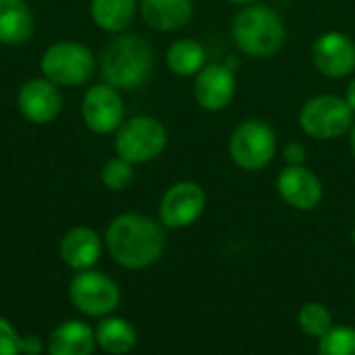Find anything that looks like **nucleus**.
Returning a JSON list of instances; mask_svg holds the SVG:
<instances>
[{
  "instance_id": "1",
  "label": "nucleus",
  "mask_w": 355,
  "mask_h": 355,
  "mask_svg": "<svg viewBox=\"0 0 355 355\" xmlns=\"http://www.w3.org/2000/svg\"><path fill=\"white\" fill-rule=\"evenodd\" d=\"M104 248L108 256L127 270H144L154 266L166 248V229L139 212L116 214L104 231Z\"/></svg>"
},
{
  "instance_id": "2",
  "label": "nucleus",
  "mask_w": 355,
  "mask_h": 355,
  "mask_svg": "<svg viewBox=\"0 0 355 355\" xmlns=\"http://www.w3.org/2000/svg\"><path fill=\"white\" fill-rule=\"evenodd\" d=\"M156 54L152 44L133 33L114 35L100 56V75L104 83L123 89H137L148 83L154 73Z\"/></svg>"
},
{
  "instance_id": "3",
  "label": "nucleus",
  "mask_w": 355,
  "mask_h": 355,
  "mask_svg": "<svg viewBox=\"0 0 355 355\" xmlns=\"http://www.w3.org/2000/svg\"><path fill=\"white\" fill-rule=\"evenodd\" d=\"M231 35L241 54L250 58H270L287 42V25L277 8L254 2L241 6L231 23Z\"/></svg>"
},
{
  "instance_id": "4",
  "label": "nucleus",
  "mask_w": 355,
  "mask_h": 355,
  "mask_svg": "<svg viewBox=\"0 0 355 355\" xmlns=\"http://www.w3.org/2000/svg\"><path fill=\"white\" fill-rule=\"evenodd\" d=\"M279 152V137L270 123L245 119L229 135V156L239 171L260 173L272 164Z\"/></svg>"
},
{
  "instance_id": "5",
  "label": "nucleus",
  "mask_w": 355,
  "mask_h": 355,
  "mask_svg": "<svg viewBox=\"0 0 355 355\" xmlns=\"http://www.w3.org/2000/svg\"><path fill=\"white\" fill-rule=\"evenodd\" d=\"M355 112L339 94H316L308 98L297 114V125L306 137L316 141H333L349 133Z\"/></svg>"
},
{
  "instance_id": "6",
  "label": "nucleus",
  "mask_w": 355,
  "mask_h": 355,
  "mask_svg": "<svg viewBox=\"0 0 355 355\" xmlns=\"http://www.w3.org/2000/svg\"><path fill=\"white\" fill-rule=\"evenodd\" d=\"M40 71L58 87H79L94 77L96 54L81 42H56L44 50L40 58Z\"/></svg>"
},
{
  "instance_id": "7",
  "label": "nucleus",
  "mask_w": 355,
  "mask_h": 355,
  "mask_svg": "<svg viewBox=\"0 0 355 355\" xmlns=\"http://www.w3.org/2000/svg\"><path fill=\"white\" fill-rule=\"evenodd\" d=\"M168 146L166 127L150 114H135L125 119L114 133V152L131 164H146L156 160Z\"/></svg>"
},
{
  "instance_id": "8",
  "label": "nucleus",
  "mask_w": 355,
  "mask_h": 355,
  "mask_svg": "<svg viewBox=\"0 0 355 355\" xmlns=\"http://www.w3.org/2000/svg\"><path fill=\"white\" fill-rule=\"evenodd\" d=\"M69 300L73 308L87 318H104L121 306L119 283L96 268L79 270L69 283Z\"/></svg>"
},
{
  "instance_id": "9",
  "label": "nucleus",
  "mask_w": 355,
  "mask_h": 355,
  "mask_svg": "<svg viewBox=\"0 0 355 355\" xmlns=\"http://www.w3.org/2000/svg\"><path fill=\"white\" fill-rule=\"evenodd\" d=\"M208 208L206 189L196 181H177L160 198L158 220L164 229L181 231L196 225Z\"/></svg>"
},
{
  "instance_id": "10",
  "label": "nucleus",
  "mask_w": 355,
  "mask_h": 355,
  "mask_svg": "<svg viewBox=\"0 0 355 355\" xmlns=\"http://www.w3.org/2000/svg\"><path fill=\"white\" fill-rule=\"evenodd\" d=\"M81 119L96 135H112L125 121V102L116 87L108 83L92 85L81 100Z\"/></svg>"
},
{
  "instance_id": "11",
  "label": "nucleus",
  "mask_w": 355,
  "mask_h": 355,
  "mask_svg": "<svg viewBox=\"0 0 355 355\" xmlns=\"http://www.w3.org/2000/svg\"><path fill=\"white\" fill-rule=\"evenodd\" d=\"M277 193L285 206L312 212L324 200V183L308 164H285L277 175Z\"/></svg>"
},
{
  "instance_id": "12",
  "label": "nucleus",
  "mask_w": 355,
  "mask_h": 355,
  "mask_svg": "<svg viewBox=\"0 0 355 355\" xmlns=\"http://www.w3.org/2000/svg\"><path fill=\"white\" fill-rule=\"evenodd\" d=\"M312 64L327 79H345L355 73V40L339 29L322 31L312 44Z\"/></svg>"
},
{
  "instance_id": "13",
  "label": "nucleus",
  "mask_w": 355,
  "mask_h": 355,
  "mask_svg": "<svg viewBox=\"0 0 355 355\" xmlns=\"http://www.w3.org/2000/svg\"><path fill=\"white\" fill-rule=\"evenodd\" d=\"M193 100L206 112H223L237 96V75L227 62H208L193 77Z\"/></svg>"
},
{
  "instance_id": "14",
  "label": "nucleus",
  "mask_w": 355,
  "mask_h": 355,
  "mask_svg": "<svg viewBox=\"0 0 355 355\" xmlns=\"http://www.w3.org/2000/svg\"><path fill=\"white\" fill-rule=\"evenodd\" d=\"M17 108L21 116L33 125H48L62 112V94L56 83L42 77H31L17 92Z\"/></svg>"
},
{
  "instance_id": "15",
  "label": "nucleus",
  "mask_w": 355,
  "mask_h": 355,
  "mask_svg": "<svg viewBox=\"0 0 355 355\" xmlns=\"http://www.w3.org/2000/svg\"><path fill=\"white\" fill-rule=\"evenodd\" d=\"M102 250H104V239L100 237V233L92 227L79 225L62 235L58 245V256L64 266L79 272V270L94 268L102 258Z\"/></svg>"
},
{
  "instance_id": "16",
  "label": "nucleus",
  "mask_w": 355,
  "mask_h": 355,
  "mask_svg": "<svg viewBox=\"0 0 355 355\" xmlns=\"http://www.w3.org/2000/svg\"><path fill=\"white\" fill-rule=\"evenodd\" d=\"M98 343L94 327L79 318L56 324L46 341L48 355H94Z\"/></svg>"
},
{
  "instance_id": "17",
  "label": "nucleus",
  "mask_w": 355,
  "mask_h": 355,
  "mask_svg": "<svg viewBox=\"0 0 355 355\" xmlns=\"http://www.w3.org/2000/svg\"><path fill=\"white\" fill-rule=\"evenodd\" d=\"M144 23L160 33L183 29L193 17V0H139Z\"/></svg>"
},
{
  "instance_id": "18",
  "label": "nucleus",
  "mask_w": 355,
  "mask_h": 355,
  "mask_svg": "<svg viewBox=\"0 0 355 355\" xmlns=\"http://www.w3.org/2000/svg\"><path fill=\"white\" fill-rule=\"evenodd\" d=\"M33 12L27 0H0V44L21 46L33 35Z\"/></svg>"
},
{
  "instance_id": "19",
  "label": "nucleus",
  "mask_w": 355,
  "mask_h": 355,
  "mask_svg": "<svg viewBox=\"0 0 355 355\" xmlns=\"http://www.w3.org/2000/svg\"><path fill=\"white\" fill-rule=\"evenodd\" d=\"M98 349L108 355H129L137 345L135 327L123 316H104L94 327Z\"/></svg>"
},
{
  "instance_id": "20",
  "label": "nucleus",
  "mask_w": 355,
  "mask_h": 355,
  "mask_svg": "<svg viewBox=\"0 0 355 355\" xmlns=\"http://www.w3.org/2000/svg\"><path fill=\"white\" fill-rule=\"evenodd\" d=\"M139 0H92L89 17L96 27L108 33H123L135 19Z\"/></svg>"
},
{
  "instance_id": "21",
  "label": "nucleus",
  "mask_w": 355,
  "mask_h": 355,
  "mask_svg": "<svg viewBox=\"0 0 355 355\" xmlns=\"http://www.w3.org/2000/svg\"><path fill=\"white\" fill-rule=\"evenodd\" d=\"M166 67L173 75L177 77H196L208 62L206 48L202 42L193 37H179L175 40L164 54Z\"/></svg>"
},
{
  "instance_id": "22",
  "label": "nucleus",
  "mask_w": 355,
  "mask_h": 355,
  "mask_svg": "<svg viewBox=\"0 0 355 355\" xmlns=\"http://www.w3.org/2000/svg\"><path fill=\"white\" fill-rule=\"evenodd\" d=\"M297 327L304 335L320 339L335 327V318L322 302H306L297 312Z\"/></svg>"
},
{
  "instance_id": "23",
  "label": "nucleus",
  "mask_w": 355,
  "mask_h": 355,
  "mask_svg": "<svg viewBox=\"0 0 355 355\" xmlns=\"http://www.w3.org/2000/svg\"><path fill=\"white\" fill-rule=\"evenodd\" d=\"M316 355H355V329L349 324H335L318 339Z\"/></svg>"
},
{
  "instance_id": "24",
  "label": "nucleus",
  "mask_w": 355,
  "mask_h": 355,
  "mask_svg": "<svg viewBox=\"0 0 355 355\" xmlns=\"http://www.w3.org/2000/svg\"><path fill=\"white\" fill-rule=\"evenodd\" d=\"M100 179H102V185L106 189H110V191H125L127 187H131V183L135 179V164L127 162L121 156H114V158L104 162Z\"/></svg>"
},
{
  "instance_id": "25",
  "label": "nucleus",
  "mask_w": 355,
  "mask_h": 355,
  "mask_svg": "<svg viewBox=\"0 0 355 355\" xmlns=\"http://www.w3.org/2000/svg\"><path fill=\"white\" fill-rule=\"evenodd\" d=\"M0 355H21V335L10 320L0 316Z\"/></svg>"
},
{
  "instance_id": "26",
  "label": "nucleus",
  "mask_w": 355,
  "mask_h": 355,
  "mask_svg": "<svg viewBox=\"0 0 355 355\" xmlns=\"http://www.w3.org/2000/svg\"><path fill=\"white\" fill-rule=\"evenodd\" d=\"M281 156H283L285 164H306L308 162V148H306V144L293 139L281 148Z\"/></svg>"
},
{
  "instance_id": "27",
  "label": "nucleus",
  "mask_w": 355,
  "mask_h": 355,
  "mask_svg": "<svg viewBox=\"0 0 355 355\" xmlns=\"http://www.w3.org/2000/svg\"><path fill=\"white\" fill-rule=\"evenodd\" d=\"M46 341L40 335H21V355H42Z\"/></svg>"
},
{
  "instance_id": "28",
  "label": "nucleus",
  "mask_w": 355,
  "mask_h": 355,
  "mask_svg": "<svg viewBox=\"0 0 355 355\" xmlns=\"http://www.w3.org/2000/svg\"><path fill=\"white\" fill-rule=\"evenodd\" d=\"M345 102L349 104V108L355 112V77L349 79V83L345 85V94H343Z\"/></svg>"
},
{
  "instance_id": "29",
  "label": "nucleus",
  "mask_w": 355,
  "mask_h": 355,
  "mask_svg": "<svg viewBox=\"0 0 355 355\" xmlns=\"http://www.w3.org/2000/svg\"><path fill=\"white\" fill-rule=\"evenodd\" d=\"M347 141H349V152H352V156H354L355 160V123L354 127L349 129V133H347Z\"/></svg>"
},
{
  "instance_id": "30",
  "label": "nucleus",
  "mask_w": 355,
  "mask_h": 355,
  "mask_svg": "<svg viewBox=\"0 0 355 355\" xmlns=\"http://www.w3.org/2000/svg\"><path fill=\"white\" fill-rule=\"evenodd\" d=\"M227 2H231V4H235V6H248V4H254V2H258V0H227Z\"/></svg>"
}]
</instances>
